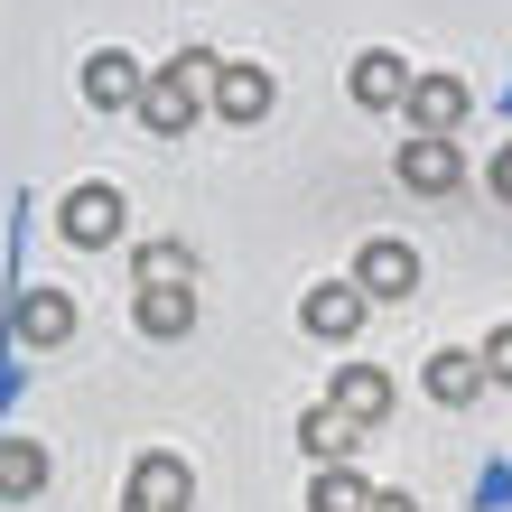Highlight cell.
Wrapping results in <instances>:
<instances>
[{
    "label": "cell",
    "instance_id": "obj_1",
    "mask_svg": "<svg viewBox=\"0 0 512 512\" xmlns=\"http://www.w3.org/2000/svg\"><path fill=\"white\" fill-rule=\"evenodd\" d=\"M215 66H224V56H205V47H177L159 75H140L131 112H140V122L159 131V140H177V131H187L196 112H205V84H215Z\"/></svg>",
    "mask_w": 512,
    "mask_h": 512
},
{
    "label": "cell",
    "instance_id": "obj_2",
    "mask_svg": "<svg viewBox=\"0 0 512 512\" xmlns=\"http://www.w3.org/2000/svg\"><path fill=\"white\" fill-rule=\"evenodd\" d=\"M56 233H66L75 252H112V243H122V187H66Z\"/></svg>",
    "mask_w": 512,
    "mask_h": 512
},
{
    "label": "cell",
    "instance_id": "obj_3",
    "mask_svg": "<svg viewBox=\"0 0 512 512\" xmlns=\"http://www.w3.org/2000/svg\"><path fill=\"white\" fill-rule=\"evenodd\" d=\"M354 289H364L373 308H401V298L419 289V252L401 243V233H382V243H364V252H354Z\"/></svg>",
    "mask_w": 512,
    "mask_h": 512
},
{
    "label": "cell",
    "instance_id": "obj_4",
    "mask_svg": "<svg viewBox=\"0 0 512 512\" xmlns=\"http://www.w3.org/2000/svg\"><path fill=\"white\" fill-rule=\"evenodd\" d=\"M401 187H410V196H457V187H466L457 140H447V131H410V140H401Z\"/></svg>",
    "mask_w": 512,
    "mask_h": 512
},
{
    "label": "cell",
    "instance_id": "obj_5",
    "mask_svg": "<svg viewBox=\"0 0 512 512\" xmlns=\"http://www.w3.org/2000/svg\"><path fill=\"white\" fill-rule=\"evenodd\" d=\"M401 112H410V131H447V140H457L466 112H475V94H466L457 75H410L401 84Z\"/></svg>",
    "mask_w": 512,
    "mask_h": 512
},
{
    "label": "cell",
    "instance_id": "obj_6",
    "mask_svg": "<svg viewBox=\"0 0 512 512\" xmlns=\"http://www.w3.org/2000/svg\"><path fill=\"white\" fill-rule=\"evenodd\" d=\"M270 103H280V84H270V66H215V84H205V112H224V122H270Z\"/></svg>",
    "mask_w": 512,
    "mask_h": 512
},
{
    "label": "cell",
    "instance_id": "obj_7",
    "mask_svg": "<svg viewBox=\"0 0 512 512\" xmlns=\"http://www.w3.org/2000/svg\"><path fill=\"white\" fill-rule=\"evenodd\" d=\"M364 308H373V298L354 289V280H317L308 298H298V326L326 336V345H345V336H364Z\"/></svg>",
    "mask_w": 512,
    "mask_h": 512
},
{
    "label": "cell",
    "instance_id": "obj_8",
    "mask_svg": "<svg viewBox=\"0 0 512 512\" xmlns=\"http://www.w3.org/2000/svg\"><path fill=\"white\" fill-rule=\"evenodd\" d=\"M10 336H19L28 354L66 345V336H75V298H66V289H28L19 308H10Z\"/></svg>",
    "mask_w": 512,
    "mask_h": 512
},
{
    "label": "cell",
    "instance_id": "obj_9",
    "mask_svg": "<svg viewBox=\"0 0 512 512\" xmlns=\"http://www.w3.org/2000/svg\"><path fill=\"white\" fill-rule=\"evenodd\" d=\"M131 503H149V512H187V503H196V475H187V457L149 447V457L131 466Z\"/></svg>",
    "mask_w": 512,
    "mask_h": 512
},
{
    "label": "cell",
    "instance_id": "obj_10",
    "mask_svg": "<svg viewBox=\"0 0 512 512\" xmlns=\"http://www.w3.org/2000/svg\"><path fill=\"white\" fill-rule=\"evenodd\" d=\"M326 410H336V419H354V429H382V419H391V373L345 364V373H336V391H326Z\"/></svg>",
    "mask_w": 512,
    "mask_h": 512
},
{
    "label": "cell",
    "instance_id": "obj_11",
    "mask_svg": "<svg viewBox=\"0 0 512 512\" xmlns=\"http://www.w3.org/2000/svg\"><path fill=\"white\" fill-rule=\"evenodd\" d=\"M131 308H140V336H196V289L187 280H149L140 298H131Z\"/></svg>",
    "mask_w": 512,
    "mask_h": 512
},
{
    "label": "cell",
    "instance_id": "obj_12",
    "mask_svg": "<svg viewBox=\"0 0 512 512\" xmlns=\"http://www.w3.org/2000/svg\"><path fill=\"white\" fill-rule=\"evenodd\" d=\"M401 84H410V66L391 47H364L354 56V75H345V94L364 103V112H401Z\"/></svg>",
    "mask_w": 512,
    "mask_h": 512
},
{
    "label": "cell",
    "instance_id": "obj_13",
    "mask_svg": "<svg viewBox=\"0 0 512 512\" xmlns=\"http://www.w3.org/2000/svg\"><path fill=\"white\" fill-rule=\"evenodd\" d=\"M47 475H56V457L38 438H0V503H38Z\"/></svg>",
    "mask_w": 512,
    "mask_h": 512
},
{
    "label": "cell",
    "instance_id": "obj_14",
    "mask_svg": "<svg viewBox=\"0 0 512 512\" xmlns=\"http://www.w3.org/2000/svg\"><path fill=\"white\" fill-rule=\"evenodd\" d=\"M131 94H140V66H131L122 47L84 56V103H94V112H131Z\"/></svg>",
    "mask_w": 512,
    "mask_h": 512
},
{
    "label": "cell",
    "instance_id": "obj_15",
    "mask_svg": "<svg viewBox=\"0 0 512 512\" xmlns=\"http://www.w3.org/2000/svg\"><path fill=\"white\" fill-rule=\"evenodd\" d=\"M419 382H429V401H447V410H466L475 391H485V373H475V354H466V345H438Z\"/></svg>",
    "mask_w": 512,
    "mask_h": 512
},
{
    "label": "cell",
    "instance_id": "obj_16",
    "mask_svg": "<svg viewBox=\"0 0 512 512\" xmlns=\"http://www.w3.org/2000/svg\"><path fill=\"white\" fill-rule=\"evenodd\" d=\"M354 438H364V429H354V419H336L326 401H317V410H298V447H308L317 466H345V457H354Z\"/></svg>",
    "mask_w": 512,
    "mask_h": 512
},
{
    "label": "cell",
    "instance_id": "obj_17",
    "mask_svg": "<svg viewBox=\"0 0 512 512\" xmlns=\"http://www.w3.org/2000/svg\"><path fill=\"white\" fill-rule=\"evenodd\" d=\"M364 475H354V457L345 466H317V485H308V512H364Z\"/></svg>",
    "mask_w": 512,
    "mask_h": 512
},
{
    "label": "cell",
    "instance_id": "obj_18",
    "mask_svg": "<svg viewBox=\"0 0 512 512\" xmlns=\"http://www.w3.org/2000/svg\"><path fill=\"white\" fill-rule=\"evenodd\" d=\"M131 270H140V289H149V280H187V289H196V243H140Z\"/></svg>",
    "mask_w": 512,
    "mask_h": 512
},
{
    "label": "cell",
    "instance_id": "obj_19",
    "mask_svg": "<svg viewBox=\"0 0 512 512\" xmlns=\"http://www.w3.org/2000/svg\"><path fill=\"white\" fill-rule=\"evenodd\" d=\"M475 373H485V391H512V326H494V336H485Z\"/></svg>",
    "mask_w": 512,
    "mask_h": 512
},
{
    "label": "cell",
    "instance_id": "obj_20",
    "mask_svg": "<svg viewBox=\"0 0 512 512\" xmlns=\"http://www.w3.org/2000/svg\"><path fill=\"white\" fill-rule=\"evenodd\" d=\"M485 177H494V196H503V205H512V140H503V149H494V168H485Z\"/></svg>",
    "mask_w": 512,
    "mask_h": 512
},
{
    "label": "cell",
    "instance_id": "obj_21",
    "mask_svg": "<svg viewBox=\"0 0 512 512\" xmlns=\"http://www.w3.org/2000/svg\"><path fill=\"white\" fill-rule=\"evenodd\" d=\"M364 512H419L410 494H364Z\"/></svg>",
    "mask_w": 512,
    "mask_h": 512
},
{
    "label": "cell",
    "instance_id": "obj_22",
    "mask_svg": "<svg viewBox=\"0 0 512 512\" xmlns=\"http://www.w3.org/2000/svg\"><path fill=\"white\" fill-rule=\"evenodd\" d=\"M122 512H149V503H122Z\"/></svg>",
    "mask_w": 512,
    "mask_h": 512
}]
</instances>
